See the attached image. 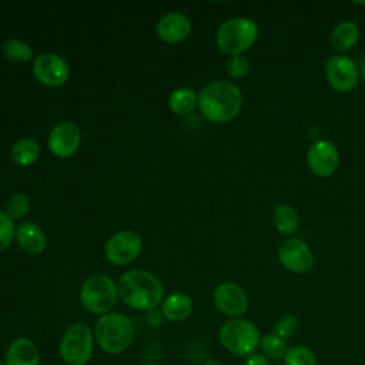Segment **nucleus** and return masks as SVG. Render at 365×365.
<instances>
[{"instance_id": "nucleus-1", "label": "nucleus", "mask_w": 365, "mask_h": 365, "mask_svg": "<svg viewBox=\"0 0 365 365\" xmlns=\"http://www.w3.org/2000/svg\"><path fill=\"white\" fill-rule=\"evenodd\" d=\"M197 104L207 120L221 124L238 115L242 107V93L232 81L215 80L200 91Z\"/></svg>"}, {"instance_id": "nucleus-2", "label": "nucleus", "mask_w": 365, "mask_h": 365, "mask_svg": "<svg viewBox=\"0 0 365 365\" xmlns=\"http://www.w3.org/2000/svg\"><path fill=\"white\" fill-rule=\"evenodd\" d=\"M117 292L127 307L138 311L155 309L164 297L160 279L144 269H131L123 274L117 282Z\"/></svg>"}, {"instance_id": "nucleus-3", "label": "nucleus", "mask_w": 365, "mask_h": 365, "mask_svg": "<svg viewBox=\"0 0 365 365\" xmlns=\"http://www.w3.org/2000/svg\"><path fill=\"white\" fill-rule=\"evenodd\" d=\"M93 332L100 349L111 355L124 352L134 339V325L131 319L120 312L101 315Z\"/></svg>"}, {"instance_id": "nucleus-4", "label": "nucleus", "mask_w": 365, "mask_h": 365, "mask_svg": "<svg viewBox=\"0 0 365 365\" xmlns=\"http://www.w3.org/2000/svg\"><path fill=\"white\" fill-rule=\"evenodd\" d=\"M258 26L247 17H232L225 20L217 30V46L220 51L231 56L250 50L258 38Z\"/></svg>"}, {"instance_id": "nucleus-5", "label": "nucleus", "mask_w": 365, "mask_h": 365, "mask_svg": "<svg viewBox=\"0 0 365 365\" xmlns=\"http://www.w3.org/2000/svg\"><path fill=\"white\" fill-rule=\"evenodd\" d=\"M220 342L231 354L250 356L259 348L261 335L255 324L244 318H231L220 328Z\"/></svg>"}, {"instance_id": "nucleus-6", "label": "nucleus", "mask_w": 365, "mask_h": 365, "mask_svg": "<svg viewBox=\"0 0 365 365\" xmlns=\"http://www.w3.org/2000/svg\"><path fill=\"white\" fill-rule=\"evenodd\" d=\"M94 332L83 322L71 324L63 334L58 352L67 365H86L93 355Z\"/></svg>"}, {"instance_id": "nucleus-7", "label": "nucleus", "mask_w": 365, "mask_h": 365, "mask_svg": "<svg viewBox=\"0 0 365 365\" xmlns=\"http://www.w3.org/2000/svg\"><path fill=\"white\" fill-rule=\"evenodd\" d=\"M118 298L117 285L111 278L97 274L90 277L81 287L80 301L83 307L93 314H107L115 305Z\"/></svg>"}, {"instance_id": "nucleus-8", "label": "nucleus", "mask_w": 365, "mask_h": 365, "mask_svg": "<svg viewBox=\"0 0 365 365\" xmlns=\"http://www.w3.org/2000/svg\"><path fill=\"white\" fill-rule=\"evenodd\" d=\"M325 77L335 91L349 93L359 81L358 64L346 54H334L325 63Z\"/></svg>"}, {"instance_id": "nucleus-9", "label": "nucleus", "mask_w": 365, "mask_h": 365, "mask_svg": "<svg viewBox=\"0 0 365 365\" xmlns=\"http://www.w3.org/2000/svg\"><path fill=\"white\" fill-rule=\"evenodd\" d=\"M278 259L281 265L294 274H308L314 268V255L305 241L289 237L278 247Z\"/></svg>"}, {"instance_id": "nucleus-10", "label": "nucleus", "mask_w": 365, "mask_h": 365, "mask_svg": "<svg viewBox=\"0 0 365 365\" xmlns=\"http://www.w3.org/2000/svg\"><path fill=\"white\" fill-rule=\"evenodd\" d=\"M141 248L143 240L137 232L120 231L106 242L104 255L114 265H125L138 257Z\"/></svg>"}, {"instance_id": "nucleus-11", "label": "nucleus", "mask_w": 365, "mask_h": 365, "mask_svg": "<svg viewBox=\"0 0 365 365\" xmlns=\"http://www.w3.org/2000/svg\"><path fill=\"white\" fill-rule=\"evenodd\" d=\"M307 164L311 173L319 178L331 177L339 164V151L328 140H317L307 151Z\"/></svg>"}, {"instance_id": "nucleus-12", "label": "nucleus", "mask_w": 365, "mask_h": 365, "mask_svg": "<svg viewBox=\"0 0 365 365\" xmlns=\"http://www.w3.org/2000/svg\"><path fill=\"white\" fill-rule=\"evenodd\" d=\"M33 74L41 84L47 87H58L68 80L70 67L63 57L54 53H46L36 57L33 63Z\"/></svg>"}, {"instance_id": "nucleus-13", "label": "nucleus", "mask_w": 365, "mask_h": 365, "mask_svg": "<svg viewBox=\"0 0 365 365\" xmlns=\"http://www.w3.org/2000/svg\"><path fill=\"white\" fill-rule=\"evenodd\" d=\"M212 301L221 314L231 318H241L248 309V297L235 282L220 284L212 294Z\"/></svg>"}, {"instance_id": "nucleus-14", "label": "nucleus", "mask_w": 365, "mask_h": 365, "mask_svg": "<svg viewBox=\"0 0 365 365\" xmlns=\"http://www.w3.org/2000/svg\"><path fill=\"white\" fill-rule=\"evenodd\" d=\"M81 133L76 123L61 121L53 127L48 135L50 151L61 158L71 157L80 147Z\"/></svg>"}, {"instance_id": "nucleus-15", "label": "nucleus", "mask_w": 365, "mask_h": 365, "mask_svg": "<svg viewBox=\"0 0 365 365\" xmlns=\"http://www.w3.org/2000/svg\"><path fill=\"white\" fill-rule=\"evenodd\" d=\"M191 23L187 16L181 13H168L157 23V34L165 43H178L188 37Z\"/></svg>"}, {"instance_id": "nucleus-16", "label": "nucleus", "mask_w": 365, "mask_h": 365, "mask_svg": "<svg viewBox=\"0 0 365 365\" xmlns=\"http://www.w3.org/2000/svg\"><path fill=\"white\" fill-rule=\"evenodd\" d=\"M6 365H40V351L29 338L14 339L6 352Z\"/></svg>"}, {"instance_id": "nucleus-17", "label": "nucleus", "mask_w": 365, "mask_h": 365, "mask_svg": "<svg viewBox=\"0 0 365 365\" xmlns=\"http://www.w3.org/2000/svg\"><path fill=\"white\" fill-rule=\"evenodd\" d=\"M359 27L351 20H342L334 26L329 34V44L338 53L349 51L359 40Z\"/></svg>"}, {"instance_id": "nucleus-18", "label": "nucleus", "mask_w": 365, "mask_h": 365, "mask_svg": "<svg viewBox=\"0 0 365 365\" xmlns=\"http://www.w3.org/2000/svg\"><path fill=\"white\" fill-rule=\"evenodd\" d=\"M16 238L20 248L27 254H40L46 248V235L34 222H23L16 228Z\"/></svg>"}, {"instance_id": "nucleus-19", "label": "nucleus", "mask_w": 365, "mask_h": 365, "mask_svg": "<svg viewBox=\"0 0 365 365\" xmlns=\"http://www.w3.org/2000/svg\"><path fill=\"white\" fill-rule=\"evenodd\" d=\"M191 311H192V301L184 292L170 294L161 302V315L171 322L184 321L185 318L190 317Z\"/></svg>"}, {"instance_id": "nucleus-20", "label": "nucleus", "mask_w": 365, "mask_h": 365, "mask_svg": "<svg viewBox=\"0 0 365 365\" xmlns=\"http://www.w3.org/2000/svg\"><path fill=\"white\" fill-rule=\"evenodd\" d=\"M272 222L282 235H292L299 227V215L289 204H279L272 212Z\"/></svg>"}, {"instance_id": "nucleus-21", "label": "nucleus", "mask_w": 365, "mask_h": 365, "mask_svg": "<svg viewBox=\"0 0 365 365\" xmlns=\"http://www.w3.org/2000/svg\"><path fill=\"white\" fill-rule=\"evenodd\" d=\"M197 103H198L197 93L188 87H181L174 90L168 98V106L171 111L178 115H184L192 111Z\"/></svg>"}, {"instance_id": "nucleus-22", "label": "nucleus", "mask_w": 365, "mask_h": 365, "mask_svg": "<svg viewBox=\"0 0 365 365\" xmlns=\"http://www.w3.org/2000/svg\"><path fill=\"white\" fill-rule=\"evenodd\" d=\"M40 157V147L31 138H21L11 148V158L19 165H30Z\"/></svg>"}, {"instance_id": "nucleus-23", "label": "nucleus", "mask_w": 365, "mask_h": 365, "mask_svg": "<svg viewBox=\"0 0 365 365\" xmlns=\"http://www.w3.org/2000/svg\"><path fill=\"white\" fill-rule=\"evenodd\" d=\"M259 348L262 351V355L267 356L268 359H272V361H284L285 354L289 349L287 341L279 338L274 332L265 334L264 336H261Z\"/></svg>"}, {"instance_id": "nucleus-24", "label": "nucleus", "mask_w": 365, "mask_h": 365, "mask_svg": "<svg viewBox=\"0 0 365 365\" xmlns=\"http://www.w3.org/2000/svg\"><path fill=\"white\" fill-rule=\"evenodd\" d=\"M3 54L7 60L14 63H27L33 58V51L30 46L19 38L7 40L3 44Z\"/></svg>"}, {"instance_id": "nucleus-25", "label": "nucleus", "mask_w": 365, "mask_h": 365, "mask_svg": "<svg viewBox=\"0 0 365 365\" xmlns=\"http://www.w3.org/2000/svg\"><path fill=\"white\" fill-rule=\"evenodd\" d=\"M284 365H318L314 352L305 345H295L288 349Z\"/></svg>"}, {"instance_id": "nucleus-26", "label": "nucleus", "mask_w": 365, "mask_h": 365, "mask_svg": "<svg viewBox=\"0 0 365 365\" xmlns=\"http://www.w3.org/2000/svg\"><path fill=\"white\" fill-rule=\"evenodd\" d=\"M29 210H30V200L26 194H21V192L13 194L6 202V214L11 220L24 218Z\"/></svg>"}, {"instance_id": "nucleus-27", "label": "nucleus", "mask_w": 365, "mask_h": 365, "mask_svg": "<svg viewBox=\"0 0 365 365\" xmlns=\"http://www.w3.org/2000/svg\"><path fill=\"white\" fill-rule=\"evenodd\" d=\"M299 329V319L295 315H282L274 325L272 332L282 339L292 338Z\"/></svg>"}, {"instance_id": "nucleus-28", "label": "nucleus", "mask_w": 365, "mask_h": 365, "mask_svg": "<svg viewBox=\"0 0 365 365\" xmlns=\"http://www.w3.org/2000/svg\"><path fill=\"white\" fill-rule=\"evenodd\" d=\"M16 235V227L13 220L0 210V252L4 251L13 241Z\"/></svg>"}, {"instance_id": "nucleus-29", "label": "nucleus", "mask_w": 365, "mask_h": 365, "mask_svg": "<svg viewBox=\"0 0 365 365\" xmlns=\"http://www.w3.org/2000/svg\"><path fill=\"white\" fill-rule=\"evenodd\" d=\"M227 71L232 78H242L250 71V60L242 56H231L227 61Z\"/></svg>"}, {"instance_id": "nucleus-30", "label": "nucleus", "mask_w": 365, "mask_h": 365, "mask_svg": "<svg viewBox=\"0 0 365 365\" xmlns=\"http://www.w3.org/2000/svg\"><path fill=\"white\" fill-rule=\"evenodd\" d=\"M244 365H271V362L262 354H252V355L247 356Z\"/></svg>"}, {"instance_id": "nucleus-31", "label": "nucleus", "mask_w": 365, "mask_h": 365, "mask_svg": "<svg viewBox=\"0 0 365 365\" xmlns=\"http://www.w3.org/2000/svg\"><path fill=\"white\" fill-rule=\"evenodd\" d=\"M358 70H359V77H362L365 80V53H362L359 56V60H358Z\"/></svg>"}, {"instance_id": "nucleus-32", "label": "nucleus", "mask_w": 365, "mask_h": 365, "mask_svg": "<svg viewBox=\"0 0 365 365\" xmlns=\"http://www.w3.org/2000/svg\"><path fill=\"white\" fill-rule=\"evenodd\" d=\"M144 365H158V364H151V362H150V364H144Z\"/></svg>"}, {"instance_id": "nucleus-33", "label": "nucleus", "mask_w": 365, "mask_h": 365, "mask_svg": "<svg viewBox=\"0 0 365 365\" xmlns=\"http://www.w3.org/2000/svg\"><path fill=\"white\" fill-rule=\"evenodd\" d=\"M0 365H6V364H4V362H3V361H0Z\"/></svg>"}]
</instances>
